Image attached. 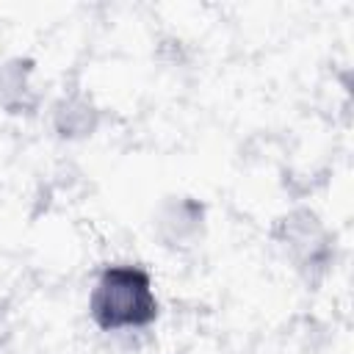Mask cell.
Segmentation results:
<instances>
[{"mask_svg": "<svg viewBox=\"0 0 354 354\" xmlns=\"http://www.w3.org/2000/svg\"><path fill=\"white\" fill-rule=\"evenodd\" d=\"M158 315L152 279L138 266H108L91 293V318L102 329L147 326Z\"/></svg>", "mask_w": 354, "mask_h": 354, "instance_id": "cell-1", "label": "cell"}]
</instances>
